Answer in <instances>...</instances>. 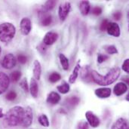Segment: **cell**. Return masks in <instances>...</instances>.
Listing matches in <instances>:
<instances>
[{"instance_id":"obj_1","label":"cell","mask_w":129,"mask_h":129,"mask_svg":"<svg viewBox=\"0 0 129 129\" xmlns=\"http://www.w3.org/2000/svg\"><path fill=\"white\" fill-rule=\"evenodd\" d=\"M121 73L120 69L119 67H114L111 69L106 76H102L95 70L91 72L92 80L98 85L106 86L114 83L119 77Z\"/></svg>"},{"instance_id":"obj_2","label":"cell","mask_w":129,"mask_h":129,"mask_svg":"<svg viewBox=\"0 0 129 129\" xmlns=\"http://www.w3.org/2000/svg\"><path fill=\"white\" fill-rule=\"evenodd\" d=\"M23 113V108L20 106H16L10 109L5 115V122L8 125L15 127L20 125L22 116Z\"/></svg>"},{"instance_id":"obj_3","label":"cell","mask_w":129,"mask_h":129,"mask_svg":"<svg viewBox=\"0 0 129 129\" xmlns=\"http://www.w3.org/2000/svg\"><path fill=\"white\" fill-rule=\"evenodd\" d=\"M16 33L15 26L11 23H3L0 24V41L4 43H9Z\"/></svg>"},{"instance_id":"obj_4","label":"cell","mask_w":129,"mask_h":129,"mask_svg":"<svg viewBox=\"0 0 129 129\" xmlns=\"http://www.w3.org/2000/svg\"><path fill=\"white\" fill-rule=\"evenodd\" d=\"M33 120V110L30 107H26L23 108V113L20 122V126L23 128H28L31 125Z\"/></svg>"},{"instance_id":"obj_5","label":"cell","mask_w":129,"mask_h":129,"mask_svg":"<svg viewBox=\"0 0 129 129\" xmlns=\"http://www.w3.org/2000/svg\"><path fill=\"white\" fill-rule=\"evenodd\" d=\"M17 60L13 54H7L2 60V67L6 70H11L15 67Z\"/></svg>"},{"instance_id":"obj_6","label":"cell","mask_w":129,"mask_h":129,"mask_svg":"<svg viewBox=\"0 0 129 129\" xmlns=\"http://www.w3.org/2000/svg\"><path fill=\"white\" fill-rule=\"evenodd\" d=\"M71 9V4L70 2H63L60 5L59 9H58V15L60 21H64L68 16L70 11Z\"/></svg>"},{"instance_id":"obj_7","label":"cell","mask_w":129,"mask_h":129,"mask_svg":"<svg viewBox=\"0 0 129 129\" xmlns=\"http://www.w3.org/2000/svg\"><path fill=\"white\" fill-rule=\"evenodd\" d=\"M39 18L40 20V23L42 24V26H49L51 22H52V16L49 14H48V12L43 11L42 9H41L39 13Z\"/></svg>"},{"instance_id":"obj_8","label":"cell","mask_w":129,"mask_h":129,"mask_svg":"<svg viewBox=\"0 0 129 129\" xmlns=\"http://www.w3.org/2000/svg\"><path fill=\"white\" fill-rule=\"evenodd\" d=\"M20 32L24 36L29 35L32 29V23L30 19H29L28 17H23L20 21Z\"/></svg>"},{"instance_id":"obj_9","label":"cell","mask_w":129,"mask_h":129,"mask_svg":"<svg viewBox=\"0 0 129 129\" xmlns=\"http://www.w3.org/2000/svg\"><path fill=\"white\" fill-rule=\"evenodd\" d=\"M85 117L87 119L88 123L92 128H98L100 125V119L91 111H87L85 113Z\"/></svg>"},{"instance_id":"obj_10","label":"cell","mask_w":129,"mask_h":129,"mask_svg":"<svg viewBox=\"0 0 129 129\" xmlns=\"http://www.w3.org/2000/svg\"><path fill=\"white\" fill-rule=\"evenodd\" d=\"M9 84L10 79L8 76L3 72H0V94L6 91L9 86Z\"/></svg>"},{"instance_id":"obj_11","label":"cell","mask_w":129,"mask_h":129,"mask_svg":"<svg viewBox=\"0 0 129 129\" xmlns=\"http://www.w3.org/2000/svg\"><path fill=\"white\" fill-rule=\"evenodd\" d=\"M57 38H58V34L57 33L50 31L45 35L42 42L45 45H51L57 41Z\"/></svg>"},{"instance_id":"obj_12","label":"cell","mask_w":129,"mask_h":129,"mask_svg":"<svg viewBox=\"0 0 129 129\" xmlns=\"http://www.w3.org/2000/svg\"><path fill=\"white\" fill-rule=\"evenodd\" d=\"M106 30L107 31V33L110 36L115 37H119L120 36V28L116 23L110 22L107 25Z\"/></svg>"},{"instance_id":"obj_13","label":"cell","mask_w":129,"mask_h":129,"mask_svg":"<svg viewBox=\"0 0 129 129\" xmlns=\"http://www.w3.org/2000/svg\"><path fill=\"white\" fill-rule=\"evenodd\" d=\"M111 89L110 88H100L95 90V95L101 99L107 98L111 95Z\"/></svg>"},{"instance_id":"obj_14","label":"cell","mask_w":129,"mask_h":129,"mask_svg":"<svg viewBox=\"0 0 129 129\" xmlns=\"http://www.w3.org/2000/svg\"><path fill=\"white\" fill-rule=\"evenodd\" d=\"M127 91H128V85L125 82L117 83L113 88V92L116 96H121L123 94H125Z\"/></svg>"},{"instance_id":"obj_15","label":"cell","mask_w":129,"mask_h":129,"mask_svg":"<svg viewBox=\"0 0 129 129\" xmlns=\"http://www.w3.org/2000/svg\"><path fill=\"white\" fill-rule=\"evenodd\" d=\"M91 70L89 66H85L80 73L81 75V78L83 81L86 82H91L92 80V77H91Z\"/></svg>"},{"instance_id":"obj_16","label":"cell","mask_w":129,"mask_h":129,"mask_svg":"<svg viewBox=\"0 0 129 129\" xmlns=\"http://www.w3.org/2000/svg\"><path fill=\"white\" fill-rule=\"evenodd\" d=\"M60 96L58 93H57L55 91L50 92L46 99V102L51 105L57 104L60 102Z\"/></svg>"},{"instance_id":"obj_17","label":"cell","mask_w":129,"mask_h":129,"mask_svg":"<svg viewBox=\"0 0 129 129\" xmlns=\"http://www.w3.org/2000/svg\"><path fill=\"white\" fill-rule=\"evenodd\" d=\"M80 103V98L77 96H72V97H69L67 98L65 101L64 104L65 105L69 107V108H75L76 106L79 105V104Z\"/></svg>"},{"instance_id":"obj_18","label":"cell","mask_w":129,"mask_h":129,"mask_svg":"<svg viewBox=\"0 0 129 129\" xmlns=\"http://www.w3.org/2000/svg\"><path fill=\"white\" fill-rule=\"evenodd\" d=\"M111 129H128V122L124 118H119L114 122Z\"/></svg>"},{"instance_id":"obj_19","label":"cell","mask_w":129,"mask_h":129,"mask_svg":"<svg viewBox=\"0 0 129 129\" xmlns=\"http://www.w3.org/2000/svg\"><path fill=\"white\" fill-rule=\"evenodd\" d=\"M33 78L36 80H39L41 78V74H42V67H41V63H39V60H35L34 63H33Z\"/></svg>"},{"instance_id":"obj_20","label":"cell","mask_w":129,"mask_h":129,"mask_svg":"<svg viewBox=\"0 0 129 129\" xmlns=\"http://www.w3.org/2000/svg\"><path fill=\"white\" fill-rule=\"evenodd\" d=\"M29 91L33 98H36L38 96L39 93V85L37 83V81L34 79L32 78L30 80V85H29Z\"/></svg>"},{"instance_id":"obj_21","label":"cell","mask_w":129,"mask_h":129,"mask_svg":"<svg viewBox=\"0 0 129 129\" xmlns=\"http://www.w3.org/2000/svg\"><path fill=\"white\" fill-rule=\"evenodd\" d=\"M90 3L88 1H82L79 3V10L80 12L82 15L86 16L87 14H88L89 11H90Z\"/></svg>"},{"instance_id":"obj_22","label":"cell","mask_w":129,"mask_h":129,"mask_svg":"<svg viewBox=\"0 0 129 129\" xmlns=\"http://www.w3.org/2000/svg\"><path fill=\"white\" fill-rule=\"evenodd\" d=\"M81 69V67H80V63H78L76 64V66L75 67L72 74L70 75V78H69V82L71 83V84H73L75 83V82L76 81L77 78H78V76H79V70Z\"/></svg>"},{"instance_id":"obj_23","label":"cell","mask_w":129,"mask_h":129,"mask_svg":"<svg viewBox=\"0 0 129 129\" xmlns=\"http://www.w3.org/2000/svg\"><path fill=\"white\" fill-rule=\"evenodd\" d=\"M59 59H60V64L62 65V67L64 70H68L69 67H70V63H69V60L68 58L63 54H59Z\"/></svg>"},{"instance_id":"obj_24","label":"cell","mask_w":129,"mask_h":129,"mask_svg":"<svg viewBox=\"0 0 129 129\" xmlns=\"http://www.w3.org/2000/svg\"><path fill=\"white\" fill-rule=\"evenodd\" d=\"M56 4H57V2L54 1V0L47 1V2L45 3V5H43L42 10L45 11H46V12H48V11L52 10V9L54 8V6L56 5Z\"/></svg>"},{"instance_id":"obj_25","label":"cell","mask_w":129,"mask_h":129,"mask_svg":"<svg viewBox=\"0 0 129 129\" xmlns=\"http://www.w3.org/2000/svg\"><path fill=\"white\" fill-rule=\"evenodd\" d=\"M70 85L67 82H63V84H61L60 85H58L57 87V91L61 94H67L70 91Z\"/></svg>"},{"instance_id":"obj_26","label":"cell","mask_w":129,"mask_h":129,"mask_svg":"<svg viewBox=\"0 0 129 129\" xmlns=\"http://www.w3.org/2000/svg\"><path fill=\"white\" fill-rule=\"evenodd\" d=\"M38 120H39V124L42 126L46 127V128L49 126V121H48V117H47L46 115H45V114L40 115L39 117V119H38Z\"/></svg>"},{"instance_id":"obj_27","label":"cell","mask_w":129,"mask_h":129,"mask_svg":"<svg viewBox=\"0 0 129 129\" xmlns=\"http://www.w3.org/2000/svg\"><path fill=\"white\" fill-rule=\"evenodd\" d=\"M60 79H61V75L57 72H54V73H51L48 77V80L51 83H55V82H58L59 80H60Z\"/></svg>"},{"instance_id":"obj_28","label":"cell","mask_w":129,"mask_h":129,"mask_svg":"<svg viewBox=\"0 0 129 129\" xmlns=\"http://www.w3.org/2000/svg\"><path fill=\"white\" fill-rule=\"evenodd\" d=\"M21 77V73L20 71H14L11 73L10 75V81H11L12 82H17V81H19V79Z\"/></svg>"},{"instance_id":"obj_29","label":"cell","mask_w":129,"mask_h":129,"mask_svg":"<svg viewBox=\"0 0 129 129\" xmlns=\"http://www.w3.org/2000/svg\"><path fill=\"white\" fill-rule=\"evenodd\" d=\"M105 50L109 54H114L118 53V50L114 45H107L105 47Z\"/></svg>"},{"instance_id":"obj_30","label":"cell","mask_w":129,"mask_h":129,"mask_svg":"<svg viewBox=\"0 0 129 129\" xmlns=\"http://www.w3.org/2000/svg\"><path fill=\"white\" fill-rule=\"evenodd\" d=\"M20 86L22 88V89L24 91V92H28L29 91V85L27 83V80L26 78L23 79L20 82Z\"/></svg>"},{"instance_id":"obj_31","label":"cell","mask_w":129,"mask_h":129,"mask_svg":"<svg viewBox=\"0 0 129 129\" xmlns=\"http://www.w3.org/2000/svg\"><path fill=\"white\" fill-rule=\"evenodd\" d=\"M16 98H17V93L15 91H10L5 95V98L8 101H12L15 100Z\"/></svg>"},{"instance_id":"obj_32","label":"cell","mask_w":129,"mask_h":129,"mask_svg":"<svg viewBox=\"0 0 129 129\" xmlns=\"http://www.w3.org/2000/svg\"><path fill=\"white\" fill-rule=\"evenodd\" d=\"M108 59H109V56L105 55V54H99L98 55L97 60H98V63H104V61H106Z\"/></svg>"},{"instance_id":"obj_33","label":"cell","mask_w":129,"mask_h":129,"mask_svg":"<svg viewBox=\"0 0 129 129\" xmlns=\"http://www.w3.org/2000/svg\"><path fill=\"white\" fill-rule=\"evenodd\" d=\"M88 123L85 121H81L78 123L77 129H88Z\"/></svg>"},{"instance_id":"obj_34","label":"cell","mask_w":129,"mask_h":129,"mask_svg":"<svg viewBox=\"0 0 129 129\" xmlns=\"http://www.w3.org/2000/svg\"><path fill=\"white\" fill-rule=\"evenodd\" d=\"M109 23L110 22H109V20L107 19L103 20L102 22H101V25H100V29L101 31H105L107 29V25H108Z\"/></svg>"},{"instance_id":"obj_35","label":"cell","mask_w":129,"mask_h":129,"mask_svg":"<svg viewBox=\"0 0 129 129\" xmlns=\"http://www.w3.org/2000/svg\"><path fill=\"white\" fill-rule=\"evenodd\" d=\"M17 61L21 64H25L27 62V57L23 54H19L17 56Z\"/></svg>"},{"instance_id":"obj_36","label":"cell","mask_w":129,"mask_h":129,"mask_svg":"<svg viewBox=\"0 0 129 129\" xmlns=\"http://www.w3.org/2000/svg\"><path fill=\"white\" fill-rule=\"evenodd\" d=\"M92 14L96 15V16H98L100 15L101 13H102V8L101 7H98V6H96V7H94L92 8V11H91Z\"/></svg>"},{"instance_id":"obj_37","label":"cell","mask_w":129,"mask_h":129,"mask_svg":"<svg viewBox=\"0 0 129 129\" xmlns=\"http://www.w3.org/2000/svg\"><path fill=\"white\" fill-rule=\"evenodd\" d=\"M122 70H123L125 73H129V60L128 59H126V60L124 61V63H122Z\"/></svg>"},{"instance_id":"obj_38","label":"cell","mask_w":129,"mask_h":129,"mask_svg":"<svg viewBox=\"0 0 129 129\" xmlns=\"http://www.w3.org/2000/svg\"><path fill=\"white\" fill-rule=\"evenodd\" d=\"M37 50H38L40 53L44 54V53L46 51L47 48H46V47H45V45L42 43V44H40V45H39L37 46Z\"/></svg>"},{"instance_id":"obj_39","label":"cell","mask_w":129,"mask_h":129,"mask_svg":"<svg viewBox=\"0 0 129 129\" xmlns=\"http://www.w3.org/2000/svg\"><path fill=\"white\" fill-rule=\"evenodd\" d=\"M122 12H121L120 11H116V12L113 14V18H114L116 20H119L122 18Z\"/></svg>"},{"instance_id":"obj_40","label":"cell","mask_w":129,"mask_h":129,"mask_svg":"<svg viewBox=\"0 0 129 129\" xmlns=\"http://www.w3.org/2000/svg\"><path fill=\"white\" fill-rule=\"evenodd\" d=\"M122 80H123L124 82H125V84L128 85V84L129 83L128 76H123V77H122Z\"/></svg>"},{"instance_id":"obj_41","label":"cell","mask_w":129,"mask_h":129,"mask_svg":"<svg viewBox=\"0 0 129 129\" xmlns=\"http://www.w3.org/2000/svg\"><path fill=\"white\" fill-rule=\"evenodd\" d=\"M3 113H2V108H0V119L1 118H2L3 117Z\"/></svg>"},{"instance_id":"obj_42","label":"cell","mask_w":129,"mask_h":129,"mask_svg":"<svg viewBox=\"0 0 129 129\" xmlns=\"http://www.w3.org/2000/svg\"><path fill=\"white\" fill-rule=\"evenodd\" d=\"M126 100H127V101H128L129 100V94H128L127 96H126Z\"/></svg>"},{"instance_id":"obj_43","label":"cell","mask_w":129,"mask_h":129,"mask_svg":"<svg viewBox=\"0 0 129 129\" xmlns=\"http://www.w3.org/2000/svg\"><path fill=\"white\" fill-rule=\"evenodd\" d=\"M1 51H2V49H1V47H0V54H1Z\"/></svg>"}]
</instances>
